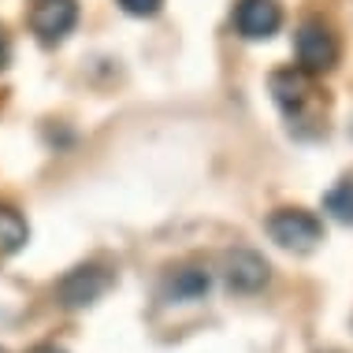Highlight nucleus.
<instances>
[{"label": "nucleus", "instance_id": "1", "mask_svg": "<svg viewBox=\"0 0 353 353\" xmlns=\"http://www.w3.org/2000/svg\"><path fill=\"white\" fill-rule=\"evenodd\" d=\"M268 90H272V101L275 108L283 112V119L290 123L294 134L309 138V134H320L327 123V97L320 93L316 85V74H309L305 68H283L268 79Z\"/></svg>", "mask_w": 353, "mask_h": 353}, {"label": "nucleus", "instance_id": "2", "mask_svg": "<svg viewBox=\"0 0 353 353\" xmlns=\"http://www.w3.org/2000/svg\"><path fill=\"white\" fill-rule=\"evenodd\" d=\"M264 231L275 245L290 253H312L323 242V219L316 212H305V208H275L264 219Z\"/></svg>", "mask_w": 353, "mask_h": 353}, {"label": "nucleus", "instance_id": "3", "mask_svg": "<svg viewBox=\"0 0 353 353\" xmlns=\"http://www.w3.org/2000/svg\"><path fill=\"white\" fill-rule=\"evenodd\" d=\"M294 56H298V68H305L309 74H327L339 63V37L323 19H305L294 34Z\"/></svg>", "mask_w": 353, "mask_h": 353}, {"label": "nucleus", "instance_id": "4", "mask_svg": "<svg viewBox=\"0 0 353 353\" xmlns=\"http://www.w3.org/2000/svg\"><path fill=\"white\" fill-rule=\"evenodd\" d=\"M112 283H116V275L108 268H101V264H79V268H71L56 283V301L63 309H85V305L101 301L112 290Z\"/></svg>", "mask_w": 353, "mask_h": 353}, {"label": "nucleus", "instance_id": "5", "mask_svg": "<svg viewBox=\"0 0 353 353\" xmlns=\"http://www.w3.org/2000/svg\"><path fill=\"white\" fill-rule=\"evenodd\" d=\"M223 279L231 294H261L272 283V264L264 261L256 250L238 245L223 256Z\"/></svg>", "mask_w": 353, "mask_h": 353}, {"label": "nucleus", "instance_id": "6", "mask_svg": "<svg viewBox=\"0 0 353 353\" xmlns=\"http://www.w3.org/2000/svg\"><path fill=\"white\" fill-rule=\"evenodd\" d=\"M79 26V0H34L30 8V30L45 45L63 41Z\"/></svg>", "mask_w": 353, "mask_h": 353}, {"label": "nucleus", "instance_id": "7", "mask_svg": "<svg viewBox=\"0 0 353 353\" xmlns=\"http://www.w3.org/2000/svg\"><path fill=\"white\" fill-rule=\"evenodd\" d=\"M231 23L250 41H268L283 26V8H279V0H238L231 12Z\"/></svg>", "mask_w": 353, "mask_h": 353}, {"label": "nucleus", "instance_id": "8", "mask_svg": "<svg viewBox=\"0 0 353 353\" xmlns=\"http://www.w3.org/2000/svg\"><path fill=\"white\" fill-rule=\"evenodd\" d=\"M212 290V275L205 268H197V264H186V268L171 272L164 279V290H160V298L168 305H186V301H205V294Z\"/></svg>", "mask_w": 353, "mask_h": 353}, {"label": "nucleus", "instance_id": "9", "mask_svg": "<svg viewBox=\"0 0 353 353\" xmlns=\"http://www.w3.org/2000/svg\"><path fill=\"white\" fill-rule=\"evenodd\" d=\"M26 238H30V227H26V219L15 212V208L0 205V256H12L26 245Z\"/></svg>", "mask_w": 353, "mask_h": 353}, {"label": "nucleus", "instance_id": "10", "mask_svg": "<svg viewBox=\"0 0 353 353\" xmlns=\"http://www.w3.org/2000/svg\"><path fill=\"white\" fill-rule=\"evenodd\" d=\"M323 212L335 216L339 223H353V175L339 179V183L323 194Z\"/></svg>", "mask_w": 353, "mask_h": 353}, {"label": "nucleus", "instance_id": "11", "mask_svg": "<svg viewBox=\"0 0 353 353\" xmlns=\"http://www.w3.org/2000/svg\"><path fill=\"white\" fill-rule=\"evenodd\" d=\"M119 8L127 15H134V19H152L164 8V0H119Z\"/></svg>", "mask_w": 353, "mask_h": 353}, {"label": "nucleus", "instance_id": "12", "mask_svg": "<svg viewBox=\"0 0 353 353\" xmlns=\"http://www.w3.org/2000/svg\"><path fill=\"white\" fill-rule=\"evenodd\" d=\"M8 60H12V45H8V34L0 30V71L8 68Z\"/></svg>", "mask_w": 353, "mask_h": 353}, {"label": "nucleus", "instance_id": "13", "mask_svg": "<svg viewBox=\"0 0 353 353\" xmlns=\"http://www.w3.org/2000/svg\"><path fill=\"white\" fill-rule=\"evenodd\" d=\"M26 353H68V350L56 346V342H41V346H34V350H26Z\"/></svg>", "mask_w": 353, "mask_h": 353}, {"label": "nucleus", "instance_id": "14", "mask_svg": "<svg viewBox=\"0 0 353 353\" xmlns=\"http://www.w3.org/2000/svg\"><path fill=\"white\" fill-rule=\"evenodd\" d=\"M0 353H4V350H0Z\"/></svg>", "mask_w": 353, "mask_h": 353}]
</instances>
